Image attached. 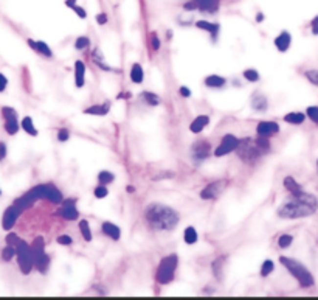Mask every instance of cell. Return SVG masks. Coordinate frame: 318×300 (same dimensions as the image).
Returning <instances> with one entry per match:
<instances>
[{
    "label": "cell",
    "mask_w": 318,
    "mask_h": 300,
    "mask_svg": "<svg viewBox=\"0 0 318 300\" xmlns=\"http://www.w3.org/2000/svg\"><path fill=\"white\" fill-rule=\"evenodd\" d=\"M318 210V198L312 193H306L304 190L299 195H295L284 204H281L276 215L283 220H299L315 215Z\"/></svg>",
    "instance_id": "6da1fadb"
},
{
    "label": "cell",
    "mask_w": 318,
    "mask_h": 300,
    "mask_svg": "<svg viewBox=\"0 0 318 300\" xmlns=\"http://www.w3.org/2000/svg\"><path fill=\"white\" fill-rule=\"evenodd\" d=\"M144 220L152 230L157 232H171L174 230L180 223V216L177 210L172 207L161 204V202H152L144 208Z\"/></svg>",
    "instance_id": "7a4b0ae2"
},
{
    "label": "cell",
    "mask_w": 318,
    "mask_h": 300,
    "mask_svg": "<svg viewBox=\"0 0 318 300\" xmlns=\"http://www.w3.org/2000/svg\"><path fill=\"white\" fill-rule=\"evenodd\" d=\"M39 199H47V201H50L53 204H61L64 196L54 184L45 182V184L34 185L26 193H23L21 198H17L14 201V205L19 207L22 212H25V210H28V208H31L34 205V202L39 201Z\"/></svg>",
    "instance_id": "3957f363"
},
{
    "label": "cell",
    "mask_w": 318,
    "mask_h": 300,
    "mask_svg": "<svg viewBox=\"0 0 318 300\" xmlns=\"http://www.w3.org/2000/svg\"><path fill=\"white\" fill-rule=\"evenodd\" d=\"M279 263L289 271V274L298 281V285L301 286L303 289H309V288H312L315 285V278L312 275V272L309 271L301 261H298L295 258H290V257L281 255L279 257Z\"/></svg>",
    "instance_id": "277c9868"
},
{
    "label": "cell",
    "mask_w": 318,
    "mask_h": 300,
    "mask_svg": "<svg viewBox=\"0 0 318 300\" xmlns=\"http://www.w3.org/2000/svg\"><path fill=\"white\" fill-rule=\"evenodd\" d=\"M179 266V257L176 253H171V255L163 257L159 263V269H157V281L160 285H169L176 277V271Z\"/></svg>",
    "instance_id": "5b68a950"
},
{
    "label": "cell",
    "mask_w": 318,
    "mask_h": 300,
    "mask_svg": "<svg viewBox=\"0 0 318 300\" xmlns=\"http://www.w3.org/2000/svg\"><path fill=\"white\" fill-rule=\"evenodd\" d=\"M31 253L34 269L39 271L41 274H47L50 268V257L45 252V240L42 236H36L34 241L31 243Z\"/></svg>",
    "instance_id": "8992f818"
},
{
    "label": "cell",
    "mask_w": 318,
    "mask_h": 300,
    "mask_svg": "<svg viewBox=\"0 0 318 300\" xmlns=\"http://www.w3.org/2000/svg\"><path fill=\"white\" fill-rule=\"evenodd\" d=\"M234 152L238 154V157L244 163H249V165L256 163L262 156L261 151L258 150L256 145H254V140L251 137L239 139V145H238V148L234 150Z\"/></svg>",
    "instance_id": "52a82bcc"
},
{
    "label": "cell",
    "mask_w": 318,
    "mask_h": 300,
    "mask_svg": "<svg viewBox=\"0 0 318 300\" xmlns=\"http://www.w3.org/2000/svg\"><path fill=\"white\" fill-rule=\"evenodd\" d=\"M16 258H17V265L23 275H28L33 271V253H31V246L26 241L21 240L16 246Z\"/></svg>",
    "instance_id": "ba28073f"
},
{
    "label": "cell",
    "mask_w": 318,
    "mask_h": 300,
    "mask_svg": "<svg viewBox=\"0 0 318 300\" xmlns=\"http://www.w3.org/2000/svg\"><path fill=\"white\" fill-rule=\"evenodd\" d=\"M211 151H213V148H211L210 142L205 140V139H199L191 145V159H193L196 165H201L202 162H205L208 157H210Z\"/></svg>",
    "instance_id": "9c48e42d"
},
{
    "label": "cell",
    "mask_w": 318,
    "mask_h": 300,
    "mask_svg": "<svg viewBox=\"0 0 318 300\" xmlns=\"http://www.w3.org/2000/svg\"><path fill=\"white\" fill-rule=\"evenodd\" d=\"M2 117H3V128L8 135H16L21 129V123L17 120V111L11 106H3L2 107Z\"/></svg>",
    "instance_id": "30bf717a"
},
{
    "label": "cell",
    "mask_w": 318,
    "mask_h": 300,
    "mask_svg": "<svg viewBox=\"0 0 318 300\" xmlns=\"http://www.w3.org/2000/svg\"><path fill=\"white\" fill-rule=\"evenodd\" d=\"M227 184H228V180H227V179L213 180V182H210V184L205 185L202 188L201 198L204 199V201H214V199H217V198L222 195V192L225 190Z\"/></svg>",
    "instance_id": "8fae6325"
},
{
    "label": "cell",
    "mask_w": 318,
    "mask_h": 300,
    "mask_svg": "<svg viewBox=\"0 0 318 300\" xmlns=\"http://www.w3.org/2000/svg\"><path fill=\"white\" fill-rule=\"evenodd\" d=\"M61 218H64L66 221H76L79 218V210L76 207V199L68 198L62 199V202L59 204V208L56 212Z\"/></svg>",
    "instance_id": "7c38bea8"
},
{
    "label": "cell",
    "mask_w": 318,
    "mask_h": 300,
    "mask_svg": "<svg viewBox=\"0 0 318 300\" xmlns=\"http://www.w3.org/2000/svg\"><path fill=\"white\" fill-rule=\"evenodd\" d=\"M238 145H239V139L236 137V135L225 134L222 137V140H221V145L214 150V156L216 157H224V156H227V154L233 152L236 148H238Z\"/></svg>",
    "instance_id": "4fadbf2b"
},
{
    "label": "cell",
    "mask_w": 318,
    "mask_h": 300,
    "mask_svg": "<svg viewBox=\"0 0 318 300\" xmlns=\"http://www.w3.org/2000/svg\"><path fill=\"white\" fill-rule=\"evenodd\" d=\"M22 215V210L19 207H16L14 204L6 207V210L3 212V216H2V227L5 230H11L13 227L16 225L17 220H19V216Z\"/></svg>",
    "instance_id": "5bb4252c"
},
{
    "label": "cell",
    "mask_w": 318,
    "mask_h": 300,
    "mask_svg": "<svg viewBox=\"0 0 318 300\" xmlns=\"http://www.w3.org/2000/svg\"><path fill=\"white\" fill-rule=\"evenodd\" d=\"M250 106L254 112L264 114L269 111V98L262 92H253L250 97Z\"/></svg>",
    "instance_id": "9a60e30c"
},
{
    "label": "cell",
    "mask_w": 318,
    "mask_h": 300,
    "mask_svg": "<svg viewBox=\"0 0 318 300\" xmlns=\"http://www.w3.org/2000/svg\"><path fill=\"white\" fill-rule=\"evenodd\" d=\"M279 132V125L272 120H262L256 125V134L264 135V137H272Z\"/></svg>",
    "instance_id": "2e32d148"
},
{
    "label": "cell",
    "mask_w": 318,
    "mask_h": 300,
    "mask_svg": "<svg viewBox=\"0 0 318 300\" xmlns=\"http://www.w3.org/2000/svg\"><path fill=\"white\" fill-rule=\"evenodd\" d=\"M194 25L197 26L199 30H204V31H206V33H210L213 42L217 41V34H219V31H221V25H219V24H216V22H208V21H197Z\"/></svg>",
    "instance_id": "e0dca14e"
},
{
    "label": "cell",
    "mask_w": 318,
    "mask_h": 300,
    "mask_svg": "<svg viewBox=\"0 0 318 300\" xmlns=\"http://www.w3.org/2000/svg\"><path fill=\"white\" fill-rule=\"evenodd\" d=\"M290 45H292V34L289 31H281L275 38V47L281 53H286L290 49Z\"/></svg>",
    "instance_id": "ac0fdd59"
},
{
    "label": "cell",
    "mask_w": 318,
    "mask_h": 300,
    "mask_svg": "<svg viewBox=\"0 0 318 300\" xmlns=\"http://www.w3.org/2000/svg\"><path fill=\"white\" fill-rule=\"evenodd\" d=\"M26 42H28L30 49H33L36 53L42 54V56H45V58H51V56H53V51H51L50 45H48L47 42H44V41H34V39H28Z\"/></svg>",
    "instance_id": "d6986e66"
},
{
    "label": "cell",
    "mask_w": 318,
    "mask_h": 300,
    "mask_svg": "<svg viewBox=\"0 0 318 300\" xmlns=\"http://www.w3.org/2000/svg\"><path fill=\"white\" fill-rule=\"evenodd\" d=\"M101 232L106 236H109V238H112L114 241H118L121 238V229L116 224L111 223V221H104L101 224Z\"/></svg>",
    "instance_id": "ffe728a7"
},
{
    "label": "cell",
    "mask_w": 318,
    "mask_h": 300,
    "mask_svg": "<svg viewBox=\"0 0 318 300\" xmlns=\"http://www.w3.org/2000/svg\"><path fill=\"white\" fill-rule=\"evenodd\" d=\"M197 10L208 14H216L219 11V0H196Z\"/></svg>",
    "instance_id": "44dd1931"
},
{
    "label": "cell",
    "mask_w": 318,
    "mask_h": 300,
    "mask_svg": "<svg viewBox=\"0 0 318 300\" xmlns=\"http://www.w3.org/2000/svg\"><path fill=\"white\" fill-rule=\"evenodd\" d=\"M111 101H104L101 104H92V106H89L87 109H84V114L87 115H98V117H104L109 114V111H111Z\"/></svg>",
    "instance_id": "7402d4cb"
},
{
    "label": "cell",
    "mask_w": 318,
    "mask_h": 300,
    "mask_svg": "<svg viewBox=\"0 0 318 300\" xmlns=\"http://www.w3.org/2000/svg\"><path fill=\"white\" fill-rule=\"evenodd\" d=\"M208 125H210V117H208V115H197L189 125V131L193 134H201Z\"/></svg>",
    "instance_id": "603a6c76"
},
{
    "label": "cell",
    "mask_w": 318,
    "mask_h": 300,
    "mask_svg": "<svg viewBox=\"0 0 318 300\" xmlns=\"http://www.w3.org/2000/svg\"><path fill=\"white\" fill-rule=\"evenodd\" d=\"M86 84V64L81 59L75 62V86L78 89L84 87Z\"/></svg>",
    "instance_id": "cb8c5ba5"
},
{
    "label": "cell",
    "mask_w": 318,
    "mask_h": 300,
    "mask_svg": "<svg viewBox=\"0 0 318 300\" xmlns=\"http://www.w3.org/2000/svg\"><path fill=\"white\" fill-rule=\"evenodd\" d=\"M92 61H93V64L96 67L101 69L103 72H114V69L106 62L104 54L101 53V50H99V49H93V51H92Z\"/></svg>",
    "instance_id": "d4e9b609"
},
{
    "label": "cell",
    "mask_w": 318,
    "mask_h": 300,
    "mask_svg": "<svg viewBox=\"0 0 318 300\" xmlns=\"http://www.w3.org/2000/svg\"><path fill=\"white\" fill-rule=\"evenodd\" d=\"M204 84L208 89H222L227 84V79L221 75H208L204 79Z\"/></svg>",
    "instance_id": "484cf974"
},
{
    "label": "cell",
    "mask_w": 318,
    "mask_h": 300,
    "mask_svg": "<svg viewBox=\"0 0 318 300\" xmlns=\"http://www.w3.org/2000/svg\"><path fill=\"white\" fill-rule=\"evenodd\" d=\"M283 185H284V188H286L287 192H289L290 195H292V196L299 195V193L303 192V187L296 182L294 176H286L284 180H283Z\"/></svg>",
    "instance_id": "4316f807"
},
{
    "label": "cell",
    "mask_w": 318,
    "mask_h": 300,
    "mask_svg": "<svg viewBox=\"0 0 318 300\" xmlns=\"http://www.w3.org/2000/svg\"><path fill=\"white\" fill-rule=\"evenodd\" d=\"M140 100H141L144 104L152 106V107H156V106H160V104H161V98H160L157 94L149 92V90H143V92L140 94Z\"/></svg>",
    "instance_id": "83f0119b"
},
{
    "label": "cell",
    "mask_w": 318,
    "mask_h": 300,
    "mask_svg": "<svg viewBox=\"0 0 318 300\" xmlns=\"http://www.w3.org/2000/svg\"><path fill=\"white\" fill-rule=\"evenodd\" d=\"M131 81L134 84H141L143 79H144V72H143V67L138 64V62H134L132 67H131Z\"/></svg>",
    "instance_id": "f1b7e54d"
},
{
    "label": "cell",
    "mask_w": 318,
    "mask_h": 300,
    "mask_svg": "<svg viewBox=\"0 0 318 300\" xmlns=\"http://www.w3.org/2000/svg\"><path fill=\"white\" fill-rule=\"evenodd\" d=\"M21 128H22L26 134H28V135H31V137H38V135H39V131H38V128L34 126V122H33L31 117H23V118H22Z\"/></svg>",
    "instance_id": "f546056e"
},
{
    "label": "cell",
    "mask_w": 318,
    "mask_h": 300,
    "mask_svg": "<svg viewBox=\"0 0 318 300\" xmlns=\"http://www.w3.org/2000/svg\"><path fill=\"white\" fill-rule=\"evenodd\" d=\"M283 120L289 125H295V126H299L303 125L304 120H306V114L304 112H289L284 115Z\"/></svg>",
    "instance_id": "4dcf8cb0"
},
{
    "label": "cell",
    "mask_w": 318,
    "mask_h": 300,
    "mask_svg": "<svg viewBox=\"0 0 318 300\" xmlns=\"http://www.w3.org/2000/svg\"><path fill=\"white\" fill-rule=\"evenodd\" d=\"M254 140V145L258 147V150L261 151V154L264 156V154L270 152L272 151V143H270V137H264V135H258Z\"/></svg>",
    "instance_id": "1f68e13d"
},
{
    "label": "cell",
    "mask_w": 318,
    "mask_h": 300,
    "mask_svg": "<svg viewBox=\"0 0 318 300\" xmlns=\"http://www.w3.org/2000/svg\"><path fill=\"white\" fill-rule=\"evenodd\" d=\"M225 260L227 257H219L216 258L213 263H211V269H213V274L217 280H222L224 277V266H225Z\"/></svg>",
    "instance_id": "d6a6232c"
},
{
    "label": "cell",
    "mask_w": 318,
    "mask_h": 300,
    "mask_svg": "<svg viewBox=\"0 0 318 300\" xmlns=\"http://www.w3.org/2000/svg\"><path fill=\"white\" fill-rule=\"evenodd\" d=\"M183 240H185V243L186 244H196L197 243V240H199V233H197V230H196V227H193V225H188L186 229H185V232H183Z\"/></svg>",
    "instance_id": "836d02e7"
},
{
    "label": "cell",
    "mask_w": 318,
    "mask_h": 300,
    "mask_svg": "<svg viewBox=\"0 0 318 300\" xmlns=\"http://www.w3.org/2000/svg\"><path fill=\"white\" fill-rule=\"evenodd\" d=\"M79 232H81V235H83V238L87 241V243H90L92 241V229H90V224H89V221L87 220H81L79 221Z\"/></svg>",
    "instance_id": "e575fe53"
},
{
    "label": "cell",
    "mask_w": 318,
    "mask_h": 300,
    "mask_svg": "<svg viewBox=\"0 0 318 300\" xmlns=\"http://www.w3.org/2000/svg\"><path fill=\"white\" fill-rule=\"evenodd\" d=\"M114 180H115V175L112 171L103 170V171L98 173V182L101 185H109V184H112Z\"/></svg>",
    "instance_id": "d590c367"
},
{
    "label": "cell",
    "mask_w": 318,
    "mask_h": 300,
    "mask_svg": "<svg viewBox=\"0 0 318 300\" xmlns=\"http://www.w3.org/2000/svg\"><path fill=\"white\" fill-rule=\"evenodd\" d=\"M242 76H244L245 81H249V83H258V81L261 79L259 72H258V70H254V69H247V70H244V72H242Z\"/></svg>",
    "instance_id": "8d00e7d4"
},
{
    "label": "cell",
    "mask_w": 318,
    "mask_h": 300,
    "mask_svg": "<svg viewBox=\"0 0 318 300\" xmlns=\"http://www.w3.org/2000/svg\"><path fill=\"white\" fill-rule=\"evenodd\" d=\"M273 271H275V263L272 261L270 258H267V260H264V263L261 265L259 274H261V277H269Z\"/></svg>",
    "instance_id": "74e56055"
},
{
    "label": "cell",
    "mask_w": 318,
    "mask_h": 300,
    "mask_svg": "<svg viewBox=\"0 0 318 300\" xmlns=\"http://www.w3.org/2000/svg\"><path fill=\"white\" fill-rule=\"evenodd\" d=\"M292 243H294V235L283 233V235H279V238H278V248L279 249H287V248L292 246Z\"/></svg>",
    "instance_id": "f35d334b"
},
{
    "label": "cell",
    "mask_w": 318,
    "mask_h": 300,
    "mask_svg": "<svg viewBox=\"0 0 318 300\" xmlns=\"http://www.w3.org/2000/svg\"><path fill=\"white\" fill-rule=\"evenodd\" d=\"M16 257V248L14 246H10V244H6L2 250V260L3 261H11L13 258Z\"/></svg>",
    "instance_id": "ab89813d"
},
{
    "label": "cell",
    "mask_w": 318,
    "mask_h": 300,
    "mask_svg": "<svg viewBox=\"0 0 318 300\" xmlns=\"http://www.w3.org/2000/svg\"><path fill=\"white\" fill-rule=\"evenodd\" d=\"M304 114H306V117L309 118V120L318 126V106H309Z\"/></svg>",
    "instance_id": "60d3db41"
},
{
    "label": "cell",
    "mask_w": 318,
    "mask_h": 300,
    "mask_svg": "<svg viewBox=\"0 0 318 300\" xmlns=\"http://www.w3.org/2000/svg\"><path fill=\"white\" fill-rule=\"evenodd\" d=\"M90 47V39L87 38V36H79V38L75 41V49L76 50H86Z\"/></svg>",
    "instance_id": "b9f144b4"
},
{
    "label": "cell",
    "mask_w": 318,
    "mask_h": 300,
    "mask_svg": "<svg viewBox=\"0 0 318 300\" xmlns=\"http://www.w3.org/2000/svg\"><path fill=\"white\" fill-rule=\"evenodd\" d=\"M93 195H95V198H98V199H104V198H107V195H109V188H107V185L98 184V185L95 187V190H93Z\"/></svg>",
    "instance_id": "7bdbcfd3"
},
{
    "label": "cell",
    "mask_w": 318,
    "mask_h": 300,
    "mask_svg": "<svg viewBox=\"0 0 318 300\" xmlns=\"http://www.w3.org/2000/svg\"><path fill=\"white\" fill-rule=\"evenodd\" d=\"M151 47H152L154 51H159L160 47H161V41L159 38V33L157 31H152L151 33Z\"/></svg>",
    "instance_id": "ee69618b"
},
{
    "label": "cell",
    "mask_w": 318,
    "mask_h": 300,
    "mask_svg": "<svg viewBox=\"0 0 318 300\" xmlns=\"http://www.w3.org/2000/svg\"><path fill=\"white\" fill-rule=\"evenodd\" d=\"M22 238H19V235L17 233H13V232H10L6 235V238H5V241H6V244H10V246H17V243H19Z\"/></svg>",
    "instance_id": "f6af8a7d"
},
{
    "label": "cell",
    "mask_w": 318,
    "mask_h": 300,
    "mask_svg": "<svg viewBox=\"0 0 318 300\" xmlns=\"http://www.w3.org/2000/svg\"><path fill=\"white\" fill-rule=\"evenodd\" d=\"M56 243L61 244V246H70V244H73V238L70 235H59L56 238Z\"/></svg>",
    "instance_id": "bcb514c9"
},
{
    "label": "cell",
    "mask_w": 318,
    "mask_h": 300,
    "mask_svg": "<svg viewBox=\"0 0 318 300\" xmlns=\"http://www.w3.org/2000/svg\"><path fill=\"white\" fill-rule=\"evenodd\" d=\"M70 139V131L67 128H61L58 131V140L59 142H67Z\"/></svg>",
    "instance_id": "7dc6e473"
},
{
    "label": "cell",
    "mask_w": 318,
    "mask_h": 300,
    "mask_svg": "<svg viewBox=\"0 0 318 300\" xmlns=\"http://www.w3.org/2000/svg\"><path fill=\"white\" fill-rule=\"evenodd\" d=\"M73 11L76 13V16L79 17V19H86L87 17V11L84 10L83 6H79V5H76L75 8H73Z\"/></svg>",
    "instance_id": "c3c4849f"
},
{
    "label": "cell",
    "mask_w": 318,
    "mask_h": 300,
    "mask_svg": "<svg viewBox=\"0 0 318 300\" xmlns=\"http://www.w3.org/2000/svg\"><path fill=\"white\" fill-rule=\"evenodd\" d=\"M172 177H174V173H172V171H165V173H161V175L154 176L152 179L154 180H160V179H172Z\"/></svg>",
    "instance_id": "681fc988"
},
{
    "label": "cell",
    "mask_w": 318,
    "mask_h": 300,
    "mask_svg": "<svg viewBox=\"0 0 318 300\" xmlns=\"http://www.w3.org/2000/svg\"><path fill=\"white\" fill-rule=\"evenodd\" d=\"M6 154H8L6 143H5V142H0V162H3V160H5Z\"/></svg>",
    "instance_id": "f907efd6"
},
{
    "label": "cell",
    "mask_w": 318,
    "mask_h": 300,
    "mask_svg": "<svg viewBox=\"0 0 318 300\" xmlns=\"http://www.w3.org/2000/svg\"><path fill=\"white\" fill-rule=\"evenodd\" d=\"M183 10H186V11H196L197 10V3L194 2V0H189V2H186L183 5Z\"/></svg>",
    "instance_id": "816d5d0a"
},
{
    "label": "cell",
    "mask_w": 318,
    "mask_h": 300,
    "mask_svg": "<svg viewBox=\"0 0 318 300\" xmlns=\"http://www.w3.org/2000/svg\"><path fill=\"white\" fill-rule=\"evenodd\" d=\"M6 86H8V78L3 74H0V94L5 92Z\"/></svg>",
    "instance_id": "f5cc1de1"
},
{
    "label": "cell",
    "mask_w": 318,
    "mask_h": 300,
    "mask_svg": "<svg viewBox=\"0 0 318 300\" xmlns=\"http://www.w3.org/2000/svg\"><path fill=\"white\" fill-rule=\"evenodd\" d=\"M107 14L106 13H99V14H96V22L99 24V25H106L107 24Z\"/></svg>",
    "instance_id": "db71d44e"
},
{
    "label": "cell",
    "mask_w": 318,
    "mask_h": 300,
    "mask_svg": "<svg viewBox=\"0 0 318 300\" xmlns=\"http://www.w3.org/2000/svg\"><path fill=\"white\" fill-rule=\"evenodd\" d=\"M179 94L183 97V98H189V97H191V90H189V87H186V86H182V87L179 89Z\"/></svg>",
    "instance_id": "11a10c76"
},
{
    "label": "cell",
    "mask_w": 318,
    "mask_h": 300,
    "mask_svg": "<svg viewBox=\"0 0 318 300\" xmlns=\"http://www.w3.org/2000/svg\"><path fill=\"white\" fill-rule=\"evenodd\" d=\"M311 26H312V34L318 36V16L314 17V21L311 22Z\"/></svg>",
    "instance_id": "9f6ffc18"
},
{
    "label": "cell",
    "mask_w": 318,
    "mask_h": 300,
    "mask_svg": "<svg viewBox=\"0 0 318 300\" xmlns=\"http://www.w3.org/2000/svg\"><path fill=\"white\" fill-rule=\"evenodd\" d=\"M66 6H67V8H71V10H73V8L76 6V0H66Z\"/></svg>",
    "instance_id": "6f0895ef"
},
{
    "label": "cell",
    "mask_w": 318,
    "mask_h": 300,
    "mask_svg": "<svg viewBox=\"0 0 318 300\" xmlns=\"http://www.w3.org/2000/svg\"><path fill=\"white\" fill-rule=\"evenodd\" d=\"M264 21V14L262 13H258V16H256V22H262Z\"/></svg>",
    "instance_id": "680465c9"
},
{
    "label": "cell",
    "mask_w": 318,
    "mask_h": 300,
    "mask_svg": "<svg viewBox=\"0 0 318 300\" xmlns=\"http://www.w3.org/2000/svg\"><path fill=\"white\" fill-rule=\"evenodd\" d=\"M135 192V187L132 185H127V193H134Z\"/></svg>",
    "instance_id": "91938a15"
},
{
    "label": "cell",
    "mask_w": 318,
    "mask_h": 300,
    "mask_svg": "<svg viewBox=\"0 0 318 300\" xmlns=\"http://www.w3.org/2000/svg\"><path fill=\"white\" fill-rule=\"evenodd\" d=\"M166 36H168V39L171 41V38H172V31H169V30H168V31H166Z\"/></svg>",
    "instance_id": "94428289"
},
{
    "label": "cell",
    "mask_w": 318,
    "mask_h": 300,
    "mask_svg": "<svg viewBox=\"0 0 318 300\" xmlns=\"http://www.w3.org/2000/svg\"><path fill=\"white\" fill-rule=\"evenodd\" d=\"M317 170H318V160H317Z\"/></svg>",
    "instance_id": "6125c7cd"
},
{
    "label": "cell",
    "mask_w": 318,
    "mask_h": 300,
    "mask_svg": "<svg viewBox=\"0 0 318 300\" xmlns=\"http://www.w3.org/2000/svg\"><path fill=\"white\" fill-rule=\"evenodd\" d=\"M0 196H2V190H0Z\"/></svg>",
    "instance_id": "be15d7a7"
},
{
    "label": "cell",
    "mask_w": 318,
    "mask_h": 300,
    "mask_svg": "<svg viewBox=\"0 0 318 300\" xmlns=\"http://www.w3.org/2000/svg\"><path fill=\"white\" fill-rule=\"evenodd\" d=\"M194 2H196V0H194Z\"/></svg>",
    "instance_id": "e7e4bbea"
}]
</instances>
